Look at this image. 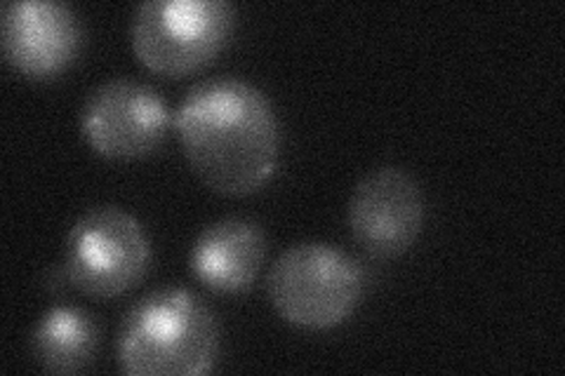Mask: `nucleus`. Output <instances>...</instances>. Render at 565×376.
Here are the masks:
<instances>
[{
    "instance_id": "nucleus-7",
    "label": "nucleus",
    "mask_w": 565,
    "mask_h": 376,
    "mask_svg": "<svg viewBox=\"0 0 565 376\" xmlns=\"http://www.w3.org/2000/svg\"><path fill=\"white\" fill-rule=\"evenodd\" d=\"M347 219L351 236L377 259L401 257L417 243L424 226V195L403 168L370 170L353 186Z\"/></svg>"
},
{
    "instance_id": "nucleus-5",
    "label": "nucleus",
    "mask_w": 565,
    "mask_h": 376,
    "mask_svg": "<svg viewBox=\"0 0 565 376\" xmlns=\"http://www.w3.org/2000/svg\"><path fill=\"white\" fill-rule=\"evenodd\" d=\"M151 245L130 212L99 205L83 212L68 228L64 268L76 290L111 299L126 294L147 276Z\"/></svg>"
},
{
    "instance_id": "nucleus-8",
    "label": "nucleus",
    "mask_w": 565,
    "mask_h": 376,
    "mask_svg": "<svg viewBox=\"0 0 565 376\" xmlns=\"http://www.w3.org/2000/svg\"><path fill=\"white\" fill-rule=\"evenodd\" d=\"M83 24L60 0H12L3 8V52L20 74L45 80L78 57Z\"/></svg>"
},
{
    "instance_id": "nucleus-6",
    "label": "nucleus",
    "mask_w": 565,
    "mask_h": 376,
    "mask_svg": "<svg viewBox=\"0 0 565 376\" xmlns=\"http://www.w3.org/2000/svg\"><path fill=\"white\" fill-rule=\"evenodd\" d=\"M172 125V114L156 87L111 78L87 95L81 111V130L99 155L135 160L153 153Z\"/></svg>"
},
{
    "instance_id": "nucleus-1",
    "label": "nucleus",
    "mask_w": 565,
    "mask_h": 376,
    "mask_svg": "<svg viewBox=\"0 0 565 376\" xmlns=\"http://www.w3.org/2000/svg\"><path fill=\"white\" fill-rule=\"evenodd\" d=\"M189 165L222 195H247L278 165L280 132L269 97L241 78L193 85L172 114Z\"/></svg>"
},
{
    "instance_id": "nucleus-3",
    "label": "nucleus",
    "mask_w": 565,
    "mask_h": 376,
    "mask_svg": "<svg viewBox=\"0 0 565 376\" xmlns=\"http://www.w3.org/2000/svg\"><path fill=\"white\" fill-rule=\"evenodd\" d=\"M276 313L302 330L338 327L363 297V268L344 249L326 243H297L269 271Z\"/></svg>"
},
{
    "instance_id": "nucleus-10",
    "label": "nucleus",
    "mask_w": 565,
    "mask_h": 376,
    "mask_svg": "<svg viewBox=\"0 0 565 376\" xmlns=\"http://www.w3.org/2000/svg\"><path fill=\"white\" fill-rule=\"evenodd\" d=\"M97 320L76 307H52L31 334V357L43 372L78 374L93 365L99 351Z\"/></svg>"
},
{
    "instance_id": "nucleus-4",
    "label": "nucleus",
    "mask_w": 565,
    "mask_h": 376,
    "mask_svg": "<svg viewBox=\"0 0 565 376\" xmlns=\"http://www.w3.org/2000/svg\"><path fill=\"white\" fill-rule=\"evenodd\" d=\"M234 26L236 10L226 0H147L135 10L130 43L153 74L182 78L215 60Z\"/></svg>"
},
{
    "instance_id": "nucleus-2",
    "label": "nucleus",
    "mask_w": 565,
    "mask_h": 376,
    "mask_svg": "<svg viewBox=\"0 0 565 376\" xmlns=\"http://www.w3.org/2000/svg\"><path fill=\"white\" fill-rule=\"evenodd\" d=\"M217 353L215 313L182 288L141 297L118 330V365L132 376H199L215 367Z\"/></svg>"
},
{
    "instance_id": "nucleus-9",
    "label": "nucleus",
    "mask_w": 565,
    "mask_h": 376,
    "mask_svg": "<svg viewBox=\"0 0 565 376\" xmlns=\"http://www.w3.org/2000/svg\"><path fill=\"white\" fill-rule=\"evenodd\" d=\"M267 259V233L247 217H224L201 230L191 247V271L207 290L236 294L250 290Z\"/></svg>"
}]
</instances>
